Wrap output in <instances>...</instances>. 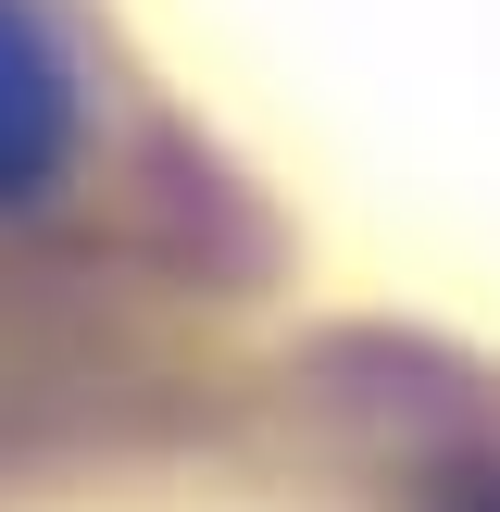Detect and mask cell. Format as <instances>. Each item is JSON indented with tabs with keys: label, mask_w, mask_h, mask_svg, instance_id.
<instances>
[{
	"label": "cell",
	"mask_w": 500,
	"mask_h": 512,
	"mask_svg": "<svg viewBox=\"0 0 500 512\" xmlns=\"http://www.w3.org/2000/svg\"><path fill=\"white\" fill-rule=\"evenodd\" d=\"M75 163V63L25 0H0V213L63 188Z\"/></svg>",
	"instance_id": "obj_1"
},
{
	"label": "cell",
	"mask_w": 500,
	"mask_h": 512,
	"mask_svg": "<svg viewBox=\"0 0 500 512\" xmlns=\"http://www.w3.org/2000/svg\"><path fill=\"white\" fill-rule=\"evenodd\" d=\"M438 512H500V463H463V475L438 488Z\"/></svg>",
	"instance_id": "obj_2"
}]
</instances>
